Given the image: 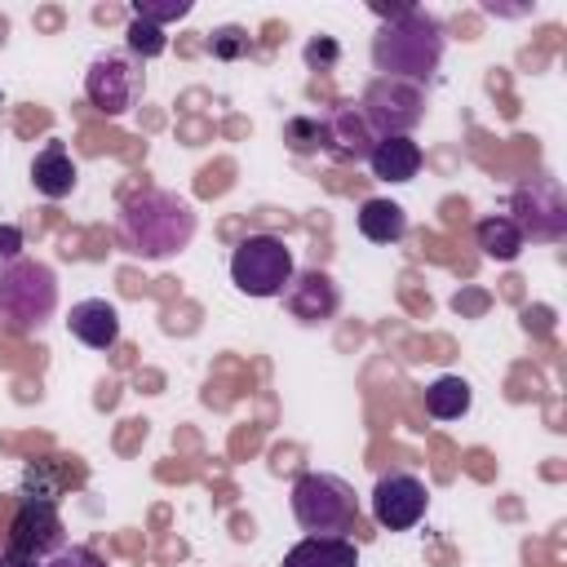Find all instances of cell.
Instances as JSON below:
<instances>
[{
	"mask_svg": "<svg viewBox=\"0 0 567 567\" xmlns=\"http://www.w3.org/2000/svg\"><path fill=\"white\" fill-rule=\"evenodd\" d=\"M425 509H430V487H425L416 474L390 470V474L377 478V487H372V518H377L385 532H408V527H416V523L425 518Z\"/></svg>",
	"mask_w": 567,
	"mask_h": 567,
	"instance_id": "9c48e42d",
	"label": "cell"
},
{
	"mask_svg": "<svg viewBox=\"0 0 567 567\" xmlns=\"http://www.w3.org/2000/svg\"><path fill=\"white\" fill-rule=\"evenodd\" d=\"M509 217L518 221L523 239H527V235H532V239H545V244L563 239V235H567V199H563L558 177L532 173V177L514 190V213H509Z\"/></svg>",
	"mask_w": 567,
	"mask_h": 567,
	"instance_id": "ba28073f",
	"label": "cell"
},
{
	"mask_svg": "<svg viewBox=\"0 0 567 567\" xmlns=\"http://www.w3.org/2000/svg\"><path fill=\"white\" fill-rule=\"evenodd\" d=\"M470 403H474V390H470V381L456 377V372L434 377V381L425 385V412H430L434 421H461V416L470 412Z\"/></svg>",
	"mask_w": 567,
	"mask_h": 567,
	"instance_id": "d6986e66",
	"label": "cell"
},
{
	"mask_svg": "<svg viewBox=\"0 0 567 567\" xmlns=\"http://www.w3.org/2000/svg\"><path fill=\"white\" fill-rule=\"evenodd\" d=\"M372 177L381 182H412L421 168V146L412 137H377L372 155H368Z\"/></svg>",
	"mask_w": 567,
	"mask_h": 567,
	"instance_id": "2e32d148",
	"label": "cell"
},
{
	"mask_svg": "<svg viewBox=\"0 0 567 567\" xmlns=\"http://www.w3.org/2000/svg\"><path fill=\"white\" fill-rule=\"evenodd\" d=\"M474 244H478L483 257H492V261H514L527 239H523V230H518V221H514L509 213H492V217H483V221L474 226Z\"/></svg>",
	"mask_w": 567,
	"mask_h": 567,
	"instance_id": "ac0fdd59",
	"label": "cell"
},
{
	"mask_svg": "<svg viewBox=\"0 0 567 567\" xmlns=\"http://www.w3.org/2000/svg\"><path fill=\"white\" fill-rule=\"evenodd\" d=\"M319 128H323V151L337 164H363L377 146V133H372V124L363 120V111L354 102H341V106L323 111Z\"/></svg>",
	"mask_w": 567,
	"mask_h": 567,
	"instance_id": "8fae6325",
	"label": "cell"
},
{
	"mask_svg": "<svg viewBox=\"0 0 567 567\" xmlns=\"http://www.w3.org/2000/svg\"><path fill=\"white\" fill-rule=\"evenodd\" d=\"M22 248H27L22 230H18V226H0V266L18 261V257H22Z\"/></svg>",
	"mask_w": 567,
	"mask_h": 567,
	"instance_id": "484cf974",
	"label": "cell"
},
{
	"mask_svg": "<svg viewBox=\"0 0 567 567\" xmlns=\"http://www.w3.org/2000/svg\"><path fill=\"white\" fill-rule=\"evenodd\" d=\"M292 518L306 536H346L359 518V496L341 474L310 470L292 483Z\"/></svg>",
	"mask_w": 567,
	"mask_h": 567,
	"instance_id": "277c9868",
	"label": "cell"
},
{
	"mask_svg": "<svg viewBox=\"0 0 567 567\" xmlns=\"http://www.w3.org/2000/svg\"><path fill=\"white\" fill-rule=\"evenodd\" d=\"M337 58H341V44H337L332 35H315V40L306 44V66H315V71L332 66Z\"/></svg>",
	"mask_w": 567,
	"mask_h": 567,
	"instance_id": "d4e9b609",
	"label": "cell"
},
{
	"mask_svg": "<svg viewBox=\"0 0 567 567\" xmlns=\"http://www.w3.org/2000/svg\"><path fill=\"white\" fill-rule=\"evenodd\" d=\"M186 13H190V0H133V18H142L159 31L177 18H186Z\"/></svg>",
	"mask_w": 567,
	"mask_h": 567,
	"instance_id": "7402d4cb",
	"label": "cell"
},
{
	"mask_svg": "<svg viewBox=\"0 0 567 567\" xmlns=\"http://www.w3.org/2000/svg\"><path fill=\"white\" fill-rule=\"evenodd\" d=\"M363 120L372 124L377 137H408L421 120H425V84L412 80H394V75H377L363 97H359Z\"/></svg>",
	"mask_w": 567,
	"mask_h": 567,
	"instance_id": "8992f818",
	"label": "cell"
},
{
	"mask_svg": "<svg viewBox=\"0 0 567 567\" xmlns=\"http://www.w3.org/2000/svg\"><path fill=\"white\" fill-rule=\"evenodd\" d=\"M142 62L133 53H97L84 71V97L102 111V115H128L142 97Z\"/></svg>",
	"mask_w": 567,
	"mask_h": 567,
	"instance_id": "52a82bcc",
	"label": "cell"
},
{
	"mask_svg": "<svg viewBox=\"0 0 567 567\" xmlns=\"http://www.w3.org/2000/svg\"><path fill=\"white\" fill-rule=\"evenodd\" d=\"M40 567H106V558L89 545H62L58 554H49Z\"/></svg>",
	"mask_w": 567,
	"mask_h": 567,
	"instance_id": "cb8c5ba5",
	"label": "cell"
},
{
	"mask_svg": "<svg viewBox=\"0 0 567 567\" xmlns=\"http://www.w3.org/2000/svg\"><path fill=\"white\" fill-rule=\"evenodd\" d=\"M80 182V168L71 159V151L62 142H49L35 159H31V186L44 195V199H66Z\"/></svg>",
	"mask_w": 567,
	"mask_h": 567,
	"instance_id": "5bb4252c",
	"label": "cell"
},
{
	"mask_svg": "<svg viewBox=\"0 0 567 567\" xmlns=\"http://www.w3.org/2000/svg\"><path fill=\"white\" fill-rule=\"evenodd\" d=\"M284 567H359V549L346 536H306L284 554Z\"/></svg>",
	"mask_w": 567,
	"mask_h": 567,
	"instance_id": "9a60e30c",
	"label": "cell"
},
{
	"mask_svg": "<svg viewBox=\"0 0 567 567\" xmlns=\"http://www.w3.org/2000/svg\"><path fill=\"white\" fill-rule=\"evenodd\" d=\"M124 40H128V53H133L137 62H151V58H159V53L168 49V35H164L159 27H151V22H142V18L128 22Z\"/></svg>",
	"mask_w": 567,
	"mask_h": 567,
	"instance_id": "44dd1931",
	"label": "cell"
},
{
	"mask_svg": "<svg viewBox=\"0 0 567 567\" xmlns=\"http://www.w3.org/2000/svg\"><path fill=\"white\" fill-rule=\"evenodd\" d=\"M66 328L75 341H84L89 350H111L120 341V310L106 297H84L71 306Z\"/></svg>",
	"mask_w": 567,
	"mask_h": 567,
	"instance_id": "4fadbf2b",
	"label": "cell"
},
{
	"mask_svg": "<svg viewBox=\"0 0 567 567\" xmlns=\"http://www.w3.org/2000/svg\"><path fill=\"white\" fill-rule=\"evenodd\" d=\"M279 297L297 323H328L341 310V288L328 270H297Z\"/></svg>",
	"mask_w": 567,
	"mask_h": 567,
	"instance_id": "7c38bea8",
	"label": "cell"
},
{
	"mask_svg": "<svg viewBox=\"0 0 567 567\" xmlns=\"http://www.w3.org/2000/svg\"><path fill=\"white\" fill-rule=\"evenodd\" d=\"M208 49H213V58H221V62H235V58H244L252 44H248V31H244V27L226 22V27H217V31L208 35Z\"/></svg>",
	"mask_w": 567,
	"mask_h": 567,
	"instance_id": "603a6c76",
	"label": "cell"
},
{
	"mask_svg": "<svg viewBox=\"0 0 567 567\" xmlns=\"http://www.w3.org/2000/svg\"><path fill=\"white\" fill-rule=\"evenodd\" d=\"M443 49H447V27L430 9L412 4L408 13L381 22V31L372 35V66L381 75L425 84L439 71Z\"/></svg>",
	"mask_w": 567,
	"mask_h": 567,
	"instance_id": "7a4b0ae2",
	"label": "cell"
},
{
	"mask_svg": "<svg viewBox=\"0 0 567 567\" xmlns=\"http://www.w3.org/2000/svg\"><path fill=\"white\" fill-rule=\"evenodd\" d=\"M354 226L372 244H399L408 235V213L394 199H363L359 213H354Z\"/></svg>",
	"mask_w": 567,
	"mask_h": 567,
	"instance_id": "e0dca14e",
	"label": "cell"
},
{
	"mask_svg": "<svg viewBox=\"0 0 567 567\" xmlns=\"http://www.w3.org/2000/svg\"><path fill=\"white\" fill-rule=\"evenodd\" d=\"M292 275V248L279 235H244L230 252V284L244 297H279Z\"/></svg>",
	"mask_w": 567,
	"mask_h": 567,
	"instance_id": "5b68a950",
	"label": "cell"
},
{
	"mask_svg": "<svg viewBox=\"0 0 567 567\" xmlns=\"http://www.w3.org/2000/svg\"><path fill=\"white\" fill-rule=\"evenodd\" d=\"M284 142H288V151H297V155H315V151H323L319 115H292V120H284Z\"/></svg>",
	"mask_w": 567,
	"mask_h": 567,
	"instance_id": "ffe728a7",
	"label": "cell"
},
{
	"mask_svg": "<svg viewBox=\"0 0 567 567\" xmlns=\"http://www.w3.org/2000/svg\"><path fill=\"white\" fill-rule=\"evenodd\" d=\"M195 208L173 190H137L120 208V244L142 261L177 257L195 239Z\"/></svg>",
	"mask_w": 567,
	"mask_h": 567,
	"instance_id": "6da1fadb",
	"label": "cell"
},
{
	"mask_svg": "<svg viewBox=\"0 0 567 567\" xmlns=\"http://www.w3.org/2000/svg\"><path fill=\"white\" fill-rule=\"evenodd\" d=\"M62 545H66V536H62L58 509L49 501H22V509H18L13 527H9L4 558H13V563H44Z\"/></svg>",
	"mask_w": 567,
	"mask_h": 567,
	"instance_id": "30bf717a",
	"label": "cell"
},
{
	"mask_svg": "<svg viewBox=\"0 0 567 567\" xmlns=\"http://www.w3.org/2000/svg\"><path fill=\"white\" fill-rule=\"evenodd\" d=\"M58 310V275L35 257L0 266V323L9 332H40Z\"/></svg>",
	"mask_w": 567,
	"mask_h": 567,
	"instance_id": "3957f363",
	"label": "cell"
},
{
	"mask_svg": "<svg viewBox=\"0 0 567 567\" xmlns=\"http://www.w3.org/2000/svg\"><path fill=\"white\" fill-rule=\"evenodd\" d=\"M0 567H40V563H13V558H4V554H0Z\"/></svg>",
	"mask_w": 567,
	"mask_h": 567,
	"instance_id": "4316f807",
	"label": "cell"
}]
</instances>
